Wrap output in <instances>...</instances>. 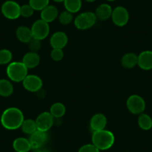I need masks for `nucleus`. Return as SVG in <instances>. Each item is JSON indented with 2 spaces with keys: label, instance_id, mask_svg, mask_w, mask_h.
<instances>
[{
  "label": "nucleus",
  "instance_id": "obj_1",
  "mask_svg": "<svg viewBox=\"0 0 152 152\" xmlns=\"http://www.w3.org/2000/svg\"><path fill=\"white\" fill-rule=\"evenodd\" d=\"M24 120V114L23 111L14 107L5 110L0 118V122L2 127L10 131H14L21 128Z\"/></svg>",
  "mask_w": 152,
  "mask_h": 152
},
{
  "label": "nucleus",
  "instance_id": "obj_2",
  "mask_svg": "<svg viewBox=\"0 0 152 152\" xmlns=\"http://www.w3.org/2000/svg\"><path fill=\"white\" fill-rule=\"evenodd\" d=\"M115 137L108 130H101L94 131L92 135V143L100 151L108 150L113 145Z\"/></svg>",
  "mask_w": 152,
  "mask_h": 152
},
{
  "label": "nucleus",
  "instance_id": "obj_3",
  "mask_svg": "<svg viewBox=\"0 0 152 152\" xmlns=\"http://www.w3.org/2000/svg\"><path fill=\"white\" fill-rule=\"evenodd\" d=\"M7 75L11 81L23 82L28 75V68L23 62L14 61L11 62L7 66Z\"/></svg>",
  "mask_w": 152,
  "mask_h": 152
},
{
  "label": "nucleus",
  "instance_id": "obj_4",
  "mask_svg": "<svg viewBox=\"0 0 152 152\" xmlns=\"http://www.w3.org/2000/svg\"><path fill=\"white\" fill-rule=\"evenodd\" d=\"M97 17L93 11H86L78 14L74 20V25L78 30H87L95 26Z\"/></svg>",
  "mask_w": 152,
  "mask_h": 152
},
{
  "label": "nucleus",
  "instance_id": "obj_5",
  "mask_svg": "<svg viewBox=\"0 0 152 152\" xmlns=\"http://www.w3.org/2000/svg\"><path fill=\"white\" fill-rule=\"evenodd\" d=\"M127 108L130 113L134 115H140L144 113L146 104L144 99L139 95H131L127 99Z\"/></svg>",
  "mask_w": 152,
  "mask_h": 152
},
{
  "label": "nucleus",
  "instance_id": "obj_6",
  "mask_svg": "<svg viewBox=\"0 0 152 152\" xmlns=\"http://www.w3.org/2000/svg\"><path fill=\"white\" fill-rule=\"evenodd\" d=\"M20 6L19 3L13 0L5 1L1 7V11L6 19L14 20L20 17Z\"/></svg>",
  "mask_w": 152,
  "mask_h": 152
},
{
  "label": "nucleus",
  "instance_id": "obj_7",
  "mask_svg": "<svg viewBox=\"0 0 152 152\" xmlns=\"http://www.w3.org/2000/svg\"><path fill=\"white\" fill-rule=\"evenodd\" d=\"M31 30L33 37L40 40H43L49 36V32H50V27H49V23L40 19V20H36L33 23Z\"/></svg>",
  "mask_w": 152,
  "mask_h": 152
},
{
  "label": "nucleus",
  "instance_id": "obj_8",
  "mask_svg": "<svg viewBox=\"0 0 152 152\" xmlns=\"http://www.w3.org/2000/svg\"><path fill=\"white\" fill-rule=\"evenodd\" d=\"M111 18L114 25L119 27H123L129 21V12L125 7L117 6L113 9Z\"/></svg>",
  "mask_w": 152,
  "mask_h": 152
},
{
  "label": "nucleus",
  "instance_id": "obj_9",
  "mask_svg": "<svg viewBox=\"0 0 152 152\" xmlns=\"http://www.w3.org/2000/svg\"><path fill=\"white\" fill-rule=\"evenodd\" d=\"M37 130L47 132L53 126L55 118L49 112H43L35 119Z\"/></svg>",
  "mask_w": 152,
  "mask_h": 152
},
{
  "label": "nucleus",
  "instance_id": "obj_10",
  "mask_svg": "<svg viewBox=\"0 0 152 152\" xmlns=\"http://www.w3.org/2000/svg\"><path fill=\"white\" fill-rule=\"evenodd\" d=\"M23 85L28 91L36 93L41 90L43 87V81L36 75H28L23 81Z\"/></svg>",
  "mask_w": 152,
  "mask_h": 152
},
{
  "label": "nucleus",
  "instance_id": "obj_11",
  "mask_svg": "<svg viewBox=\"0 0 152 152\" xmlns=\"http://www.w3.org/2000/svg\"><path fill=\"white\" fill-rule=\"evenodd\" d=\"M28 140L32 149L41 148L47 140V134L44 131L37 130L31 134Z\"/></svg>",
  "mask_w": 152,
  "mask_h": 152
},
{
  "label": "nucleus",
  "instance_id": "obj_12",
  "mask_svg": "<svg viewBox=\"0 0 152 152\" xmlns=\"http://www.w3.org/2000/svg\"><path fill=\"white\" fill-rule=\"evenodd\" d=\"M68 43V37L64 31L55 32L50 38V45L52 49H61L65 48Z\"/></svg>",
  "mask_w": 152,
  "mask_h": 152
},
{
  "label": "nucleus",
  "instance_id": "obj_13",
  "mask_svg": "<svg viewBox=\"0 0 152 152\" xmlns=\"http://www.w3.org/2000/svg\"><path fill=\"white\" fill-rule=\"evenodd\" d=\"M107 123V119L103 113H96L91 118L90 122V129L94 131L105 129Z\"/></svg>",
  "mask_w": 152,
  "mask_h": 152
},
{
  "label": "nucleus",
  "instance_id": "obj_14",
  "mask_svg": "<svg viewBox=\"0 0 152 152\" xmlns=\"http://www.w3.org/2000/svg\"><path fill=\"white\" fill-rule=\"evenodd\" d=\"M140 69L142 70L152 69V51L145 50L138 55V64Z\"/></svg>",
  "mask_w": 152,
  "mask_h": 152
},
{
  "label": "nucleus",
  "instance_id": "obj_15",
  "mask_svg": "<svg viewBox=\"0 0 152 152\" xmlns=\"http://www.w3.org/2000/svg\"><path fill=\"white\" fill-rule=\"evenodd\" d=\"M40 12H41L40 13L41 20H44L48 23L55 21L57 18H58V15H59L58 8L55 5H49Z\"/></svg>",
  "mask_w": 152,
  "mask_h": 152
},
{
  "label": "nucleus",
  "instance_id": "obj_16",
  "mask_svg": "<svg viewBox=\"0 0 152 152\" xmlns=\"http://www.w3.org/2000/svg\"><path fill=\"white\" fill-rule=\"evenodd\" d=\"M24 65L28 69H34L37 66L40 62V57L37 52H29L23 56V61Z\"/></svg>",
  "mask_w": 152,
  "mask_h": 152
},
{
  "label": "nucleus",
  "instance_id": "obj_17",
  "mask_svg": "<svg viewBox=\"0 0 152 152\" xmlns=\"http://www.w3.org/2000/svg\"><path fill=\"white\" fill-rule=\"evenodd\" d=\"M112 12V7L109 4L103 3L101 4L100 5L97 7L96 11H95V14H96V17H97V20L104 21V20L111 18Z\"/></svg>",
  "mask_w": 152,
  "mask_h": 152
},
{
  "label": "nucleus",
  "instance_id": "obj_18",
  "mask_svg": "<svg viewBox=\"0 0 152 152\" xmlns=\"http://www.w3.org/2000/svg\"><path fill=\"white\" fill-rule=\"evenodd\" d=\"M16 36H17V39L23 43H28L33 37L31 28L25 26H22L17 28V31H16Z\"/></svg>",
  "mask_w": 152,
  "mask_h": 152
},
{
  "label": "nucleus",
  "instance_id": "obj_19",
  "mask_svg": "<svg viewBox=\"0 0 152 152\" xmlns=\"http://www.w3.org/2000/svg\"><path fill=\"white\" fill-rule=\"evenodd\" d=\"M13 148L16 152H28L31 150L30 142L24 137H18L13 142Z\"/></svg>",
  "mask_w": 152,
  "mask_h": 152
},
{
  "label": "nucleus",
  "instance_id": "obj_20",
  "mask_svg": "<svg viewBox=\"0 0 152 152\" xmlns=\"http://www.w3.org/2000/svg\"><path fill=\"white\" fill-rule=\"evenodd\" d=\"M121 64L126 69H132L138 64V55L134 52H128L125 54L121 60Z\"/></svg>",
  "mask_w": 152,
  "mask_h": 152
},
{
  "label": "nucleus",
  "instance_id": "obj_21",
  "mask_svg": "<svg viewBox=\"0 0 152 152\" xmlns=\"http://www.w3.org/2000/svg\"><path fill=\"white\" fill-rule=\"evenodd\" d=\"M14 93V86L10 80L0 79V96L9 97Z\"/></svg>",
  "mask_w": 152,
  "mask_h": 152
},
{
  "label": "nucleus",
  "instance_id": "obj_22",
  "mask_svg": "<svg viewBox=\"0 0 152 152\" xmlns=\"http://www.w3.org/2000/svg\"><path fill=\"white\" fill-rule=\"evenodd\" d=\"M65 9L72 14H75L81 11L82 8V0H64Z\"/></svg>",
  "mask_w": 152,
  "mask_h": 152
},
{
  "label": "nucleus",
  "instance_id": "obj_23",
  "mask_svg": "<svg viewBox=\"0 0 152 152\" xmlns=\"http://www.w3.org/2000/svg\"><path fill=\"white\" fill-rule=\"evenodd\" d=\"M138 125L143 131H149L152 128V118L147 113L140 114L138 117Z\"/></svg>",
  "mask_w": 152,
  "mask_h": 152
},
{
  "label": "nucleus",
  "instance_id": "obj_24",
  "mask_svg": "<svg viewBox=\"0 0 152 152\" xmlns=\"http://www.w3.org/2000/svg\"><path fill=\"white\" fill-rule=\"evenodd\" d=\"M49 113L52 115L55 119H60L63 117L66 113V107L64 104L61 102H56L54 103L51 106Z\"/></svg>",
  "mask_w": 152,
  "mask_h": 152
},
{
  "label": "nucleus",
  "instance_id": "obj_25",
  "mask_svg": "<svg viewBox=\"0 0 152 152\" xmlns=\"http://www.w3.org/2000/svg\"><path fill=\"white\" fill-rule=\"evenodd\" d=\"M21 129L24 134L31 135V134H32L37 130L36 122L32 119H25L23 121V124H22Z\"/></svg>",
  "mask_w": 152,
  "mask_h": 152
},
{
  "label": "nucleus",
  "instance_id": "obj_26",
  "mask_svg": "<svg viewBox=\"0 0 152 152\" xmlns=\"http://www.w3.org/2000/svg\"><path fill=\"white\" fill-rule=\"evenodd\" d=\"M50 0H29L28 4L34 11H41L49 5Z\"/></svg>",
  "mask_w": 152,
  "mask_h": 152
},
{
  "label": "nucleus",
  "instance_id": "obj_27",
  "mask_svg": "<svg viewBox=\"0 0 152 152\" xmlns=\"http://www.w3.org/2000/svg\"><path fill=\"white\" fill-rule=\"evenodd\" d=\"M13 58L12 52L8 49H0V65H6L11 62Z\"/></svg>",
  "mask_w": 152,
  "mask_h": 152
},
{
  "label": "nucleus",
  "instance_id": "obj_28",
  "mask_svg": "<svg viewBox=\"0 0 152 152\" xmlns=\"http://www.w3.org/2000/svg\"><path fill=\"white\" fill-rule=\"evenodd\" d=\"M58 20H59L60 23L64 26H67V25L70 24L73 20V14L69 12L66 10L62 11L61 14L58 15Z\"/></svg>",
  "mask_w": 152,
  "mask_h": 152
},
{
  "label": "nucleus",
  "instance_id": "obj_29",
  "mask_svg": "<svg viewBox=\"0 0 152 152\" xmlns=\"http://www.w3.org/2000/svg\"><path fill=\"white\" fill-rule=\"evenodd\" d=\"M34 11V10L29 4H25L22 5L20 8V17H23L24 18H29L33 16Z\"/></svg>",
  "mask_w": 152,
  "mask_h": 152
},
{
  "label": "nucleus",
  "instance_id": "obj_30",
  "mask_svg": "<svg viewBox=\"0 0 152 152\" xmlns=\"http://www.w3.org/2000/svg\"><path fill=\"white\" fill-rule=\"evenodd\" d=\"M29 49H30L31 52H37L38 51L41 49V40L36 39L34 37H32L31 40L27 43Z\"/></svg>",
  "mask_w": 152,
  "mask_h": 152
},
{
  "label": "nucleus",
  "instance_id": "obj_31",
  "mask_svg": "<svg viewBox=\"0 0 152 152\" xmlns=\"http://www.w3.org/2000/svg\"><path fill=\"white\" fill-rule=\"evenodd\" d=\"M50 57L53 61H61L64 57V52L63 49H53L50 53Z\"/></svg>",
  "mask_w": 152,
  "mask_h": 152
},
{
  "label": "nucleus",
  "instance_id": "obj_32",
  "mask_svg": "<svg viewBox=\"0 0 152 152\" xmlns=\"http://www.w3.org/2000/svg\"><path fill=\"white\" fill-rule=\"evenodd\" d=\"M78 152H100V150H99L92 143V144H86L82 145L78 150Z\"/></svg>",
  "mask_w": 152,
  "mask_h": 152
},
{
  "label": "nucleus",
  "instance_id": "obj_33",
  "mask_svg": "<svg viewBox=\"0 0 152 152\" xmlns=\"http://www.w3.org/2000/svg\"><path fill=\"white\" fill-rule=\"evenodd\" d=\"M32 152H49V151L47 150H43V149L41 148H38V149H33V151Z\"/></svg>",
  "mask_w": 152,
  "mask_h": 152
},
{
  "label": "nucleus",
  "instance_id": "obj_34",
  "mask_svg": "<svg viewBox=\"0 0 152 152\" xmlns=\"http://www.w3.org/2000/svg\"><path fill=\"white\" fill-rule=\"evenodd\" d=\"M52 1H53V2H56V3H64V0H52Z\"/></svg>",
  "mask_w": 152,
  "mask_h": 152
},
{
  "label": "nucleus",
  "instance_id": "obj_35",
  "mask_svg": "<svg viewBox=\"0 0 152 152\" xmlns=\"http://www.w3.org/2000/svg\"><path fill=\"white\" fill-rule=\"evenodd\" d=\"M85 1L87 2H90V3H92V2H94L95 1H96V0H85Z\"/></svg>",
  "mask_w": 152,
  "mask_h": 152
},
{
  "label": "nucleus",
  "instance_id": "obj_36",
  "mask_svg": "<svg viewBox=\"0 0 152 152\" xmlns=\"http://www.w3.org/2000/svg\"><path fill=\"white\" fill-rule=\"evenodd\" d=\"M107 1H108V2H115L116 0H107Z\"/></svg>",
  "mask_w": 152,
  "mask_h": 152
}]
</instances>
